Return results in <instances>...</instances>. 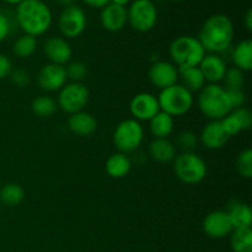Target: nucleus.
Here are the masks:
<instances>
[{"mask_svg": "<svg viewBox=\"0 0 252 252\" xmlns=\"http://www.w3.org/2000/svg\"><path fill=\"white\" fill-rule=\"evenodd\" d=\"M234 24L225 14H214L202 25L198 41L208 53L220 54L228 51L234 39Z\"/></svg>", "mask_w": 252, "mask_h": 252, "instance_id": "1", "label": "nucleus"}, {"mask_svg": "<svg viewBox=\"0 0 252 252\" xmlns=\"http://www.w3.org/2000/svg\"><path fill=\"white\" fill-rule=\"evenodd\" d=\"M16 21L25 34L37 38L51 29L53 15L43 0H24L16 5Z\"/></svg>", "mask_w": 252, "mask_h": 252, "instance_id": "2", "label": "nucleus"}, {"mask_svg": "<svg viewBox=\"0 0 252 252\" xmlns=\"http://www.w3.org/2000/svg\"><path fill=\"white\" fill-rule=\"evenodd\" d=\"M197 105L202 115L209 121L223 120L233 110L228 93L220 84H206L198 93Z\"/></svg>", "mask_w": 252, "mask_h": 252, "instance_id": "3", "label": "nucleus"}, {"mask_svg": "<svg viewBox=\"0 0 252 252\" xmlns=\"http://www.w3.org/2000/svg\"><path fill=\"white\" fill-rule=\"evenodd\" d=\"M169 54L172 63L179 69L198 66L207 52L193 36H180L171 42L169 47Z\"/></svg>", "mask_w": 252, "mask_h": 252, "instance_id": "4", "label": "nucleus"}, {"mask_svg": "<svg viewBox=\"0 0 252 252\" xmlns=\"http://www.w3.org/2000/svg\"><path fill=\"white\" fill-rule=\"evenodd\" d=\"M158 101H159L160 111L175 118L186 115L192 110L194 97L189 89L177 83L160 91Z\"/></svg>", "mask_w": 252, "mask_h": 252, "instance_id": "5", "label": "nucleus"}, {"mask_svg": "<svg viewBox=\"0 0 252 252\" xmlns=\"http://www.w3.org/2000/svg\"><path fill=\"white\" fill-rule=\"evenodd\" d=\"M174 172L184 184L197 185L206 179L208 167L194 152H182L174 159Z\"/></svg>", "mask_w": 252, "mask_h": 252, "instance_id": "6", "label": "nucleus"}, {"mask_svg": "<svg viewBox=\"0 0 252 252\" xmlns=\"http://www.w3.org/2000/svg\"><path fill=\"white\" fill-rule=\"evenodd\" d=\"M144 140V128L134 118H128L117 125L113 132V143L118 152L133 153L139 149Z\"/></svg>", "mask_w": 252, "mask_h": 252, "instance_id": "7", "label": "nucleus"}, {"mask_svg": "<svg viewBox=\"0 0 252 252\" xmlns=\"http://www.w3.org/2000/svg\"><path fill=\"white\" fill-rule=\"evenodd\" d=\"M128 24L138 32H149L157 26L158 9L152 0H133L127 9Z\"/></svg>", "mask_w": 252, "mask_h": 252, "instance_id": "8", "label": "nucleus"}, {"mask_svg": "<svg viewBox=\"0 0 252 252\" xmlns=\"http://www.w3.org/2000/svg\"><path fill=\"white\" fill-rule=\"evenodd\" d=\"M90 100V91L88 86L83 83H66L58 91L57 106L63 112L73 113L84 111Z\"/></svg>", "mask_w": 252, "mask_h": 252, "instance_id": "9", "label": "nucleus"}, {"mask_svg": "<svg viewBox=\"0 0 252 252\" xmlns=\"http://www.w3.org/2000/svg\"><path fill=\"white\" fill-rule=\"evenodd\" d=\"M88 26V16L83 7L78 5H70L64 7L58 19V27L62 37L65 39L78 38L84 33Z\"/></svg>", "mask_w": 252, "mask_h": 252, "instance_id": "10", "label": "nucleus"}, {"mask_svg": "<svg viewBox=\"0 0 252 252\" xmlns=\"http://www.w3.org/2000/svg\"><path fill=\"white\" fill-rule=\"evenodd\" d=\"M129 111L132 117L138 122H149L157 113L160 112L158 96L152 93L137 94L130 100Z\"/></svg>", "mask_w": 252, "mask_h": 252, "instance_id": "11", "label": "nucleus"}, {"mask_svg": "<svg viewBox=\"0 0 252 252\" xmlns=\"http://www.w3.org/2000/svg\"><path fill=\"white\" fill-rule=\"evenodd\" d=\"M149 80L155 88L164 90L179 83V68L172 62L158 61L153 63L149 68Z\"/></svg>", "mask_w": 252, "mask_h": 252, "instance_id": "12", "label": "nucleus"}, {"mask_svg": "<svg viewBox=\"0 0 252 252\" xmlns=\"http://www.w3.org/2000/svg\"><path fill=\"white\" fill-rule=\"evenodd\" d=\"M68 81L65 68L58 64L48 63L39 69L37 74V84L39 88L47 93L59 91Z\"/></svg>", "mask_w": 252, "mask_h": 252, "instance_id": "13", "label": "nucleus"}, {"mask_svg": "<svg viewBox=\"0 0 252 252\" xmlns=\"http://www.w3.org/2000/svg\"><path fill=\"white\" fill-rule=\"evenodd\" d=\"M203 231L212 239L226 238L234 230L226 211H213L203 219Z\"/></svg>", "mask_w": 252, "mask_h": 252, "instance_id": "14", "label": "nucleus"}, {"mask_svg": "<svg viewBox=\"0 0 252 252\" xmlns=\"http://www.w3.org/2000/svg\"><path fill=\"white\" fill-rule=\"evenodd\" d=\"M43 52L49 63L65 66L73 57V49L68 39L62 36H52L44 42Z\"/></svg>", "mask_w": 252, "mask_h": 252, "instance_id": "15", "label": "nucleus"}, {"mask_svg": "<svg viewBox=\"0 0 252 252\" xmlns=\"http://www.w3.org/2000/svg\"><path fill=\"white\" fill-rule=\"evenodd\" d=\"M220 122L228 137H235L241 132L250 129L252 126V113L246 107L234 108L228 116L220 120Z\"/></svg>", "mask_w": 252, "mask_h": 252, "instance_id": "16", "label": "nucleus"}, {"mask_svg": "<svg viewBox=\"0 0 252 252\" xmlns=\"http://www.w3.org/2000/svg\"><path fill=\"white\" fill-rule=\"evenodd\" d=\"M101 26L108 32L122 31L128 24L127 7L118 6L110 2L101 9L100 12Z\"/></svg>", "mask_w": 252, "mask_h": 252, "instance_id": "17", "label": "nucleus"}, {"mask_svg": "<svg viewBox=\"0 0 252 252\" xmlns=\"http://www.w3.org/2000/svg\"><path fill=\"white\" fill-rule=\"evenodd\" d=\"M199 142L209 150H218L228 143L230 138L224 130L220 121H209L202 129Z\"/></svg>", "mask_w": 252, "mask_h": 252, "instance_id": "18", "label": "nucleus"}, {"mask_svg": "<svg viewBox=\"0 0 252 252\" xmlns=\"http://www.w3.org/2000/svg\"><path fill=\"white\" fill-rule=\"evenodd\" d=\"M198 66L206 79V83L208 84H219L223 81L228 69L226 62L219 54L213 53L206 54Z\"/></svg>", "mask_w": 252, "mask_h": 252, "instance_id": "19", "label": "nucleus"}, {"mask_svg": "<svg viewBox=\"0 0 252 252\" xmlns=\"http://www.w3.org/2000/svg\"><path fill=\"white\" fill-rule=\"evenodd\" d=\"M66 125H68V129L73 134L79 135V137H89L97 129V121H96L95 116L86 111H80V112L69 115Z\"/></svg>", "mask_w": 252, "mask_h": 252, "instance_id": "20", "label": "nucleus"}, {"mask_svg": "<svg viewBox=\"0 0 252 252\" xmlns=\"http://www.w3.org/2000/svg\"><path fill=\"white\" fill-rule=\"evenodd\" d=\"M225 211L228 213L234 229L251 228L252 211L251 207L248 203L234 201L229 204L228 209H225Z\"/></svg>", "mask_w": 252, "mask_h": 252, "instance_id": "21", "label": "nucleus"}, {"mask_svg": "<svg viewBox=\"0 0 252 252\" xmlns=\"http://www.w3.org/2000/svg\"><path fill=\"white\" fill-rule=\"evenodd\" d=\"M105 169L108 176L112 179H123L132 170V160L125 153H113L106 160Z\"/></svg>", "mask_w": 252, "mask_h": 252, "instance_id": "22", "label": "nucleus"}, {"mask_svg": "<svg viewBox=\"0 0 252 252\" xmlns=\"http://www.w3.org/2000/svg\"><path fill=\"white\" fill-rule=\"evenodd\" d=\"M149 155L158 162H172L177 155L176 145L167 139H154L149 145Z\"/></svg>", "mask_w": 252, "mask_h": 252, "instance_id": "23", "label": "nucleus"}, {"mask_svg": "<svg viewBox=\"0 0 252 252\" xmlns=\"http://www.w3.org/2000/svg\"><path fill=\"white\" fill-rule=\"evenodd\" d=\"M175 120L167 113L160 111L149 121V130L155 139H167L174 133Z\"/></svg>", "mask_w": 252, "mask_h": 252, "instance_id": "24", "label": "nucleus"}, {"mask_svg": "<svg viewBox=\"0 0 252 252\" xmlns=\"http://www.w3.org/2000/svg\"><path fill=\"white\" fill-rule=\"evenodd\" d=\"M234 66L246 73L252 69V41L244 39L239 42L231 52Z\"/></svg>", "mask_w": 252, "mask_h": 252, "instance_id": "25", "label": "nucleus"}, {"mask_svg": "<svg viewBox=\"0 0 252 252\" xmlns=\"http://www.w3.org/2000/svg\"><path fill=\"white\" fill-rule=\"evenodd\" d=\"M180 78L185 88L189 89L192 94L199 93L206 86V79L202 74L199 66H191V68L179 69Z\"/></svg>", "mask_w": 252, "mask_h": 252, "instance_id": "26", "label": "nucleus"}, {"mask_svg": "<svg viewBox=\"0 0 252 252\" xmlns=\"http://www.w3.org/2000/svg\"><path fill=\"white\" fill-rule=\"evenodd\" d=\"M25 199V189L16 182L4 185L0 189V202L7 207H16Z\"/></svg>", "mask_w": 252, "mask_h": 252, "instance_id": "27", "label": "nucleus"}, {"mask_svg": "<svg viewBox=\"0 0 252 252\" xmlns=\"http://www.w3.org/2000/svg\"><path fill=\"white\" fill-rule=\"evenodd\" d=\"M230 245L234 252H252L251 228L234 229L230 234Z\"/></svg>", "mask_w": 252, "mask_h": 252, "instance_id": "28", "label": "nucleus"}, {"mask_svg": "<svg viewBox=\"0 0 252 252\" xmlns=\"http://www.w3.org/2000/svg\"><path fill=\"white\" fill-rule=\"evenodd\" d=\"M32 112L41 118H48L58 110L57 101L48 95H41L34 98L31 103Z\"/></svg>", "mask_w": 252, "mask_h": 252, "instance_id": "29", "label": "nucleus"}, {"mask_svg": "<svg viewBox=\"0 0 252 252\" xmlns=\"http://www.w3.org/2000/svg\"><path fill=\"white\" fill-rule=\"evenodd\" d=\"M37 49V38L36 37L22 34L15 41L12 52L17 58L26 59L30 58Z\"/></svg>", "mask_w": 252, "mask_h": 252, "instance_id": "30", "label": "nucleus"}, {"mask_svg": "<svg viewBox=\"0 0 252 252\" xmlns=\"http://www.w3.org/2000/svg\"><path fill=\"white\" fill-rule=\"evenodd\" d=\"M224 88L226 90H239L243 89L245 85V73L240 69L231 66L226 69V73L224 75Z\"/></svg>", "mask_w": 252, "mask_h": 252, "instance_id": "31", "label": "nucleus"}, {"mask_svg": "<svg viewBox=\"0 0 252 252\" xmlns=\"http://www.w3.org/2000/svg\"><path fill=\"white\" fill-rule=\"evenodd\" d=\"M65 73L68 80L71 83H83L88 76V65L80 61H70L65 66Z\"/></svg>", "mask_w": 252, "mask_h": 252, "instance_id": "32", "label": "nucleus"}, {"mask_svg": "<svg viewBox=\"0 0 252 252\" xmlns=\"http://www.w3.org/2000/svg\"><path fill=\"white\" fill-rule=\"evenodd\" d=\"M236 171L244 179L252 177V150L250 148L243 150L236 159Z\"/></svg>", "mask_w": 252, "mask_h": 252, "instance_id": "33", "label": "nucleus"}, {"mask_svg": "<svg viewBox=\"0 0 252 252\" xmlns=\"http://www.w3.org/2000/svg\"><path fill=\"white\" fill-rule=\"evenodd\" d=\"M199 138L196 133L191 130H184L177 135L176 144L181 148L184 152H193L198 147Z\"/></svg>", "mask_w": 252, "mask_h": 252, "instance_id": "34", "label": "nucleus"}, {"mask_svg": "<svg viewBox=\"0 0 252 252\" xmlns=\"http://www.w3.org/2000/svg\"><path fill=\"white\" fill-rule=\"evenodd\" d=\"M10 80L17 88H26V86L30 85V81H31V78H30V74L27 73L24 69H16V70H12L11 74H10Z\"/></svg>", "mask_w": 252, "mask_h": 252, "instance_id": "35", "label": "nucleus"}, {"mask_svg": "<svg viewBox=\"0 0 252 252\" xmlns=\"http://www.w3.org/2000/svg\"><path fill=\"white\" fill-rule=\"evenodd\" d=\"M226 90V89H225ZM229 96V101H230L231 107L239 108L244 107L246 103V94L243 89H239V90H226Z\"/></svg>", "mask_w": 252, "mask_h": 252, "instance_id": "36", "label": "nucleus"}, {"mask_svg": "<svg viewBox=\"0 0 252 252\" xmlns=\"http://www.w3.org/2000/svg\"><path fill=\"white\" fill-rule=\"evenodd\" d=\"M11 32V22L5 14L0 12V43L7 38Z\"/></svg>", "mask_w": 252, "mask_h": 252, "instance_id": "37", "label": "nucleus"}, {"mask_svg": "<svg viewBox=\"0 0 252 252\" xmlns=\"http://www.w3.org/2000/svg\"><path fill=\"white\" fill-rule=\"evenodd\" d=\"M12 71V63L5 54L0 53V80L7 78Z\"/></svg>", "mask_w": 252, "mask_h": 252, "instance_id": "38", "label": "nucleus"}, {"mask_svg": "<svg viewBox=\"0 0 252 252\" xmlns=\"http://www.w3.org/2000/svg\"><path fill=\"white\" fill-rule=\"evenodd\" d=\"M88 6L94 7V9H102L106 5L111 2V0H83Z\"/></svg>", "mask_w": 252, "mask_h": 252, "instance_id": "39", "label": "nucleus"}, {"mask_svg": "<svg viewBox=\"0 0 252 252\" xmlns=\"http://www.w3.org/2000/svg\"><path fill=\"white\" fill-rule=\"evenodd\" d=\"M244 25L248 31H252V10L249 9L244 16Z\"/></svg>", "mask_w": 252, "mask_h": 252, "instance_id": "40", "label": "nucleus"}, {"mask_svg": "<svg viewBox=\"0 0 252 252\" xmlns=\"http://www.w3.org/2000/svg\"><path fill=\"white\" fill-rule=\"evenodd\" d=\"M132 0H111V2L115 5H118V6H123V7H127V5L130 4Z\"/></svg>", "mask_w": 252, "mask_h": 252, "instance_id": "41", "label": "nucleus"}, {"mask_svg": "<svg viewBox=\"0 0 252 252\" xmlns=\"http://www.w3.org/2000/svg\"><path fill=\"white\" fill-rule=\"evenodd\" d=\"M56 1L58 2L59 5H62V6L68 7V6H70V5H74L75 0H56Z\"/></svg>", "mask_w": 252, "mask_h": 252, "instance_id": "42", "label": "nucleus"}, {"mask_svg": "<svg viewBox=\"0 0 252 252\" xmlns=\"http://www.w3.org/2000/svg\"><path fill=\"white\" fill-rule=\"evenodd\" d=\"M2 1L7 2V4H11V5H17V4H20L21 1H24V0H2Z\"/></svg>", "mask_w": 252, "mask_h": 252, "instance_id": "43", "label": "nucleus"}, {"mask_svg": "<svg viewBox=\"0 0 252 252\" xmlns=\"http://www.w3.org/2000/svg\"><path fill=\"white\" fill-rule=\"evenodd\" d=\"M171 1H175V2H180V1H184V0H171Z\"/></svg>", "mask_w": 252, "mask_h": 252, "instance_id": "44", "label": "nucleus"}]
</instances>
